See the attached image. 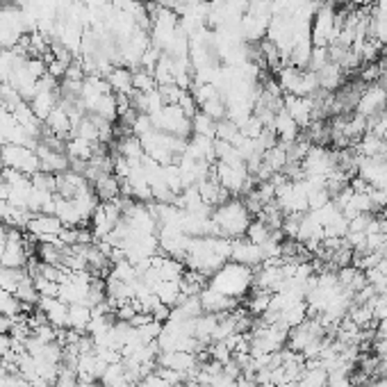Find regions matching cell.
<instances>
[{
	"mask_svg": "<svg viewBox=\"0 0 387 387\" xmlns=\"http://www.w3.org/2000/svg\"><path fill=\"white\" fill-rule=\"evenodd\" d=\"M185 267L203 274L207 281L214 271H219L226 262H231V239L219 235H205V237H191L185 255Z\"/></svg>",
	"mask_w": 387,
	"mask_h": 387,
	"instance_id": "cell-1",
	"label": "cell"
},
{
	"mask_svg": "<svg viewBox=\"0 0 387 387\" xmlns=\"http://www.w3.org/2000/svg\"><path fill=\"white\" fill-rule=\"evenodd\" d=\"M210 217H212L214 233H217L219 237H228V239L244 237L250 221H253V214H250L242 196L226 198L224 203L214 207Z\"/></svg>",
	"mask_w": 387,
	"mask_h": 387,
	"instance_id": "cell-2",
	"label": "cell"
},
{
	"mask_svg": "<svg viewBox=\"0 0 387 387\" xmlns=\"http://www.w3.org/2000/svg\"><path fill=\"white\" fill-rule=\"evenodd\" d=\"M207 288L217 290L224 296L242 298L253 290V269L242 267L237 262H226L224 267L210 276Z\"/></svg>",
	"mask_w": 387,
	"mask_h": 387,
	"instance_id": "cell-3",
	"label": "cell"
},
{
	"mask_svg": "<svg viewBox=\"0 0 387 387\" xmlns=\"http://www.w3.org/2000/svg\"><path fill=\"white\" fill-rule=\"evenodd\" d=\"M150 121H153V128L171 134V137H178L185 141L191 137V119L178 105L160 107L155 114H150Z\"/></svg>",
	"mask_w": 387,
	"mask_h": 387,
	"instance_id": "cell-4",
	"label": "cell"
},
{
	"mask_svg": "<svg viewBox=\"0 0 387 387\" xmlns=\"http://www.w3.org/2000/svg\"><path fill=\"white\" fill-rule=\"evenodd\" d=\"M0 160H3L5 169L19 171V174H23V176H32L39 171V157H37V150L32 146L5 141V144L0 146Z\"/></svg>",
	"mask_w": 387,
	"mask_h": 387,
	"instance_id": "cell-5",
	"label": "cell"
},
{
	"mask_svg": "<svg viewBox=\"0 0 387 387\" xmlns=\"http://www.w3.org/2000/svg\"><path fill=\"white\" fill-rule=\"evenodd\" d=\"M385 110H387V87H383V84H378V82L367 84L355 103V114H360V117L371 121V119L381 117Z\"/></svg>",
	"mask_w": 387,
	"mask_h": 387,
	"instance_id": "cell-6",
	"label": "cell"
},
{
	"mask_svg": "<svg viewBox=\"0 0 387 387\" xmlns=\"http://www.w3.org/2000/svg\"><path fill=\"white\" fill-rule=\"evenodd\" d=\"M25 231L37 242H57L60 239V233L64 231V224L57 219V214L37 212V214H32L30 221H27Z\"/></svg>",
	"mask_w": 387,
	"mask_h": 387,
	"instance_id": "cell-7",
	"label": "cell"
},
{
	"mask_svg": "<svg viewBox=\"0 0 387 387\" xmlns=\"http://www.w3.org/2000/svg\"><path fill=\"white\" fill-rule=\"evenodd\" d=\"M231 262H237L242 267H248V269L260 267L264 262L262 248L250 242L246 235L237 239H231Z\"/></svg>",
	"mask_w": 387,
	"mask_h": 387,
	"instance_id": "cell-8",
	"label": "cell"
},
{
	"mask_svg": "<svg viewBox=\"0 0 387 387\" xmlns=\"http://www.w3.org/2000/svg\"><path fill=\"white\" fill-rule=\"evenodd\" d=\"M355 176L374 189H387V160H369V157L357 155Z\"/></svg>",
	"mask_w": 387,
	"mask_h": 387,
	"instance_id": "cell-9",
	"label": "cell"
},
{
	"mask_svg": "<svg viewBox=\"0 0 387 387\" xmlns=\"http://www.w3.org/2000/svg\"><path fill=\"white\" fill-rule=\"evenodd\" d=\"M37 157H39V171H46V174H62V171H67L71 167V160L69 155L64 153V150H57V148H50L46 146L44 141H37Z\"/></svg>",
	"mask_w": 387,
	"mask_h": 387,
	"instance_id": "cell-10",
	"label": "cell"
},
{
	"mask_svg": "<svg viewBox=\"0 0 387 387\" xmlns=\"http://www.w3.org/2000/svg\"><path fill=\"white\" fill-rule=\"evenodd\" d=\"M283 110L288 112L290 117L298 124V128H303V130L314 121V103H312L310 96H290V94H285Z\"/></svg>",
	"mask_w": 387,
	"mask_h": 387,
	"instance_id": "cell-11",
	"label": "cell"
},
{
	"mask_svg": "<svg viewBox=\"0 0 387 387\" xmlns=\"http://www.w3.org/2000/svg\"><path fill=\"white\" fill-rule=\"evenodd\" d=\"M198 296H200V305H203V312H210V314H228L239 307L237 298L224 296V294H219L212 288H205Z\"/></svg>",
	"mask_w": 387,
	"mask_h": 387,
	"instance_id": "cell-12",
	"label": "cell"
},
{
	"mask_svg": "<svg viewBox=\"0 0 387 387\" xmlns=\"http://www.w3.org/2000/svg\"><path fill=\"white\" fill-rule=\"evenodd\" d=\"M37 307L39 310H44L50 326L69 328V303H64L60 296H41Z\"/></svg>",
	"mask_w": 387,
	"mask_h": 387,
	"instance_id": "cell-13",
	"label": "cell"
},
{
	"mask_svg": "<svg viewBox=\"0 0 387 387\" xmlns=\"http://www.w3.org/2000/svg\"><path fill=\"white\" fill-rule=\"evenodd\" d=\"M271 130L276 132L278 137V144H294L298 137H301V128L298 124L294 121L292 117L285 110H278L276 117H274V126H271Z\"/></svg>",
	"mask_w": 387,
	"mask_h": 387,
	"instance_id": "cell-14",
	"label": "cell"
},
{
	"mask_svg": "<svg viewBox=\"0 0 387 387\" xmlns=\"http://www.w3.org/2000/svg\"><path fill=\"white\" fill-rule=\"evenodd\" d=\"M353 148L360 157H369V160H387V139L381 137V134L367 132Z\"/></svg>",
	"mask_w": 387,
	"mask_h": 387,
	"instance_id": "cell-15",
	"label": "cell"
},
{
	"mask_svg": "<svg viewBox=\"0 0 387 387\" xmlns=\"http://www.w3.org/2000/svg\"><path fill=\"white\" fill-rule=\"evenodd\" d=\"M46 126V132L55 134V137H60L67 141V137L71 134V130H73V121H71V114L67 112V107L57 105L53 112L48 114V119L44 121Z\"/></svg>",
	"mask_w": 387,
	"mask_h": 387,
	"instance_id": "cell-16",
	"label": "cell"
},
{
	"mask_svg": "<svg viewBox=\"0 0 387 387\" xmlns=\"http://www.w3.org/2000/svg\"><path fill=\"white\" fill-rule=\"evenodd\" d=\"M107 84H110L112 94L117 96H132L134 84H132V69L128 67H114L107 73Z\"/></svg>",
	"mask_w": 387,
	"mask_h": 387,
	"instance_id": "cell-17",
	"label": "cell"
},
{
	"mask_svg": "<svg viewBox=\"0 0 387 387\" xmlns=\"http://www.w3.org/2000/svg\"><path fill=\"white\" fill-rule=\"evenodd\" d=\"M196 189H198V194H200V198H203V203L210 207V210H214L217 205H221L226 198H231V196H228V194L224 191V187H221V185L217 183V178H214L212 174L207 176L203 183H198Z\"/></svg>",
	"mask_w": 387,
	"mask_h": 387,
	"instance_id": "cell-18",
	"label": "cell"
},
{
	"mask_svg": "<svg viewBox=\"0 0 387 387\" xmlns=\"http://www.w3.org/2000/svg\"><path fill=\"white\" fill-rule=\"evenodd\" d=\"M91 187H94L96 196L100 198V203L121 198V180L114 174H103L98 180L91 183Z\"/></svg>",
	"mask_w": 387,
	"mask_h": 387,
	"instance_id": "cell-19",
	"label": "cell"
},
{
	"mask_svg": "<svg viewBox=\"0 0 387 387\" xmlns=\"http://www.w3.org/2000/svg\"><path fill=\"white\" fill-rule=\"evenodd\" d=\"M91 317H94V312H91V307L87 303H73V305H69V328H73V331L87 333Z\"/></svg>",
	"mask_w": 387,
	"mask_h": 387,
	"instance_id": "cell-20",
	"label": "cell"
},
{
	"mask_svg": "<svg viewBox=\"0 0 387 387\" xmlns=\"http://www.w3.org/2000/svg\"><path fill=\"white\" fill-rule=\"evenodd\" d=\"M155 294H157V298H160L162 303H167L171 307L180 303V298L185 296L183 290H180V281H162L155 288Z\"/></svg>",
	"mask_w": 387,
	"mask_h": 387,
	"instance_id": "cell-21",
	"label": "cell"
},
{
	"mask_svg": "<svg viewBox=\"0 0 387 387\" xmlns=\"http://www.w3.org/2000/svg\"><path fill=\"white\" fill-rule=\"evenodd\" d=\"M191 134H196V137L217 139V121L198 110L196 117L191 119Z\"/></svg>",
	"mask_w": 387,
	"mask_h": 387,
	"instance_id": "cell-22",
	"label": "cell"
},
{
	"mask_svg": "<svg viewBox=\"0 0 387 387\" xmlns=\"http://www.w3.org/2000/svg\"><path fill=\"white\" fill-rule=\"evenodd\" d=\"M78 381H80V378H78V371L73 367H67V364H62L60 374H57L55 387H75Z\"/></svg>",
	"mask_w": 387,
	"mask_h": 387,
	"instance_id": "cell-23",
	"label": "cell"
},
{
	"mask_svg": "<svg viewBox=\"0 0 387 387\" xmlns=\"http://www.w3.org/2000/svg\"><path fill=\"white\" fill-rule=\"evenodd\" d=\"M34 288H37V292L41 294V296H57L60 294V283L55 281H48V278L44 276H34Z\"/></svg>",
	"mask_w": 387,
	"mask_h": 387,
	"instance_id": "cell-24",
	"label": "cell"
},
{
	"mask_svg": "<svg viewBox=\"0 0 387 387\" xmlns=\"http://www.w3.org/2000/svg\"><path fill=\"white\" fill-rule=\"evenodd\" d=\"M150 317H153V321H157V324H167V321L171 319V305L167 303H157L153 310H150Z\"/></svg>",
	"mask_w": 387,
	"mask_h": 387,
	"instance_id": "cell-25",
	"label": "cell"
},
{
	"mask_svg": "<svg viewBox=\"0 0 387 387\" xmlns=\"http://www.w3.org/2000/svg\"><path fill=\"white\" fill-rule=\"evenodd\" d=\"M0 387H27V383L19 374H7L3 381H0Z\"/></svg>",
	"mask_w": 387,
	"mask_h": 387,
	"instance_id": "cell-26",
	"label": "cell"
},
{
	"mask_svg": "<svg viewBox=\"0 0 387 387\" xmlns=\"http://www.w3.org/2000/svg\"><path fill=\"white\" fill-rule=\"evenodd\" d=\"M12 349H14V340H12V335H0V355L12 353Z\"/></svg>",
	"mask_w": 387,
	"mask_h": 387,
	"instance_id": "cell-27",
	"label": "cell"
},
{
	"mask_svg": "<svg viewBox=\"0 0 387 387\" xmlns=\"http://www.w3.org/2000/svg\"><path fill=\"white\" fill-rule=\"evenodd\" d=\"M374 338H376V340H387V319L376 321V326H374Z\"/></svg>",
	"mask_w": 387,
	"mask_h": 387,
	"instance_id": "cell-28",
	"label": "cell"
},
{
	"mask_svg": "<svg viewBox=\"0 0 387 387\" xmlns=\"http://www.w3.org/2000/svg\"><path fill=\"white\" fill-rule=\"evenodd\" d=\"M14 326V319L7 317V314H0V335H10Z\"/></svg>",
	"mask_w": 387,
	"mask_h": 387,
	"instance_id": "cell-29",
	"label": "cell"
},
{
	"mask_svg": "<svg viewBox=\"0 0 387 387\" xmlns=\"http://www.w3.org/2000/svg\"><path fill=\"white\" fill-rule=\"evenodd\" d=\"M374 3L376 0H351V7H355V10H371Z\"/></svg>",
	"mask_w": 387,
	"mask_h": 387,
	"instance_id": "cell-30",
	"label": "cell"
},
{
	"mask_svg": "<svg viewBox=\"0 0 387 387\" xmlns=\"http://www.w3.org/2000/svg\"><path fill=\"white\" fill-rule=\"evenodd\" d=\"M374 10L387 14V0H376V3H374Z\"/></svg>",
	"mask_w": 387,
	"mask_h": 387,
	"instance_id": "cell-31",
	"label": "cell"
},
{
	"mask_svg": "<svg viewBox=\"0 0 387 387\" xmlns=\"http://www.w3.org/2000/svg\"><path fill=\"white\" fill-rule=\"evenodd\" d=\"M185 387H203V385H200L198 381H187V383H185Z\"/></svg>",
	"mask_w": 387,
	"mask_h": 387,
	"instance_id": "cell-32",
	"label": "cell"
},
{
	"mask_svg": "<svg viewBox=\"0 0 387 387\" xmlns=\"http://www.w3.org/2000/svg\"><path fill=\"white\" fill-rule=\"evenodd\" d=\"M333 3H335V5H338V7H340V5H344V3H347V0H333Z\"/></svg>",
	"mask_w": 387,
	"mask_h": 387,
	"instance_id": "cell-33",
	"label": "cell"
},
{
	"mask_svg": "<svg viewBox=\"0 0 387 387\" xmlns=\"http://www.w3.org/2000/svg\"><path fill=\"white\" fill-rule=\"evenodd\" d=\"M27 387H37V385H32V383H27Z\"/></svg>",
	"mask_w": 387,
	"mask_h": 387,
	"instance_id": "cell-34",
	"label": "cell"
}]
</instances>
